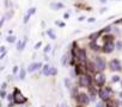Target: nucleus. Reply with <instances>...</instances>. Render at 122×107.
<instances>
[{
	"mask_svg": "<svg viewBox=\"0 0 122 107\" xmlns=\"http://www.w3.org/2000/svg\"><path fill=\"white\" fill-rule=\"evenodd\" d=\"M77 58H78L79 62H81V63L86 62V52H85L84 49H79V51L77 52Z\"/></svg>",
	"mask_w": 122,
	"mask_h": 107,
	"instance_id": "8",
	"label": "nucleus"
},
{
	"mask_svg": "<svg viewBox=\"0 0 122 107\" xmlns=\"http://www.w3.org/2000/svg\"><path fill=\"white\" fill-rule=\"evenodd\" d=\"M120 96H121V97H122V93H120Z\"/></svg>",
	"mask_w": 122,
	"mask_h": 107,
	"instance_id": "36",
	"label": "nucleus"
},
{
	"mask_svg": "<svg viewBox=\"0 0 122 107\" xmlns=\"http://www.w3.org/2000/svg\"><path fill=\"white\" fill-rule=\"evenodd\" d=\"M5 56H6V53H5V52H3V54H1V56H0V59H3V58H4Z\"/></svg>",
	"mask_w": 122,
	"mask_h": 107,
	"instance_id": "34",
	"label": "nucleus"
},
{
	"mask_svg": "<svg viewBox=\"0 0 122 107\" xmlns=\"http://www.w3.org/2000/svg\"><path fill=\"white\" fill-rule=\"evenodd\" d=\"M56 73H57V70H56V69H54V68L50 69V76H55Z\"/></svg>",
	"mask_w": 122,
	"mask_h": 107,
	"instance_id": "21",
	"label": "nucleus"
},
{
	"mask_svg": "<svg viewBox=\"0 0 122 107\" xmlns=\"http://www.w3.org/2000/svg\"><path fill=\"white\" fill-rule=\"evenodd\" d=\"M79 84L81 85V87H90V84H91V78H90V76L89 75H81L80 76V79H79Z\"/></svg>",
	"mask_w": 122,
	"mask_h": 107,
	"instance_id": "4",
	"label": "nucleus"
},
{
	"mask_svg": "<svg viewBox=\"0 0 122 107\" xmlns=\"http://www.w3.org/2000/svg\"><path fill=\"white\" fill-rule=\"evenodd\" d=\"M42 107H44V106H42Z\"/></svg>",
	"mask_w": 122,
	"mask_h": 107,
	"instance_id": "39",
	"label": "nucleus"
},
{
	"mask_svg": "<svg viewBox=\"0 0 122 107\" xmlns=\"http://www.w3.org/2000/svg\"><path fill=\"white\" fill-rule=\"evenodd\" d=\"M107 107H118V101L117 100H111L107 103Z\"/></svg>",
	"mask_w": 122,
	"mask_h": 107,
	"instance_id": "13",
	"label": "nucleus"
},
{
	"mask_svg": "<svg viewBox=\"0 0 122 107\" xmlns=\"http://www.w3.org/2000/svg\"><path fill=\"white\" fill-rule=\"evenodd\" d=\"M55 23H56V24H57V25H60V27H61V28H64V27H65V23H62V22H57V21H56V22H55Z\"/></svg>",
	"mask_w": 122,
	"mask_h": 107,
	"instance_id": "24",
	"label": "nucleus"
},
{
	"mask_svg": "<svg viewBox=\"0 0 122 107\" xmlns=\"http://www.w3.org/2000/svg\"><path fill=\"white\" fill-rule=\"evenodd\" d=\"M78 107H84V106H78Z\"/></svg>",
	"mask_w": 122,
	"mask_h": 107,
	"instance_id": "37",
	"label": "nucleus"
},
{
	"mask_svg": "<svg viewBox=\"0 0 122 107\" xmlns=\"http://www.w3.org/2000/svg\"><path fill=\"white\" fill-rule=\"evenodd\" d=\"M17 71H18V68L15 66V68H13V73H17Z\"/></svg>",
	"mask_w": 122,
	"mask_h": 107,
	"instance_id": "33",
	"label": "nucleus"
},
{
	"mask_svg": "<svg viewBox=\"0 0 122 107\" xmlns=\"http://www.w3.org/2000/svg\"><path fill=\"white\" fill-rule=\"evenodd\" d=\"M30 16H31V15H29V13H26V16H25V18H24V23H26V22H28V19L30 18Z\"/></svg>",
	"mask_w": 122,
	"mask_h": 107,
	"instance_id": "29",
	"label": "nucleus"
},
{
	"mask_svg": "<svg viewBox=\"0 0 122 107\" xmlns=\"http://www.w3.org/2000/svg\"><path fill=\"white\" fill-rule=\"evenodd\" d=\"M6 40H7L10 43H12V42H15V41H16V37H15V36H9Z\"/></svg>",
	"mask_w": 122,
	"mask_h": 107,
	"instance_id": "20",
	"label": "nucleus"
},
{
	"mask_svg": "<svg viewBox=\"0 0 122 107\" xmlns=\"http://www.w3.org/2000/svg\"><path fill=\"white\" fill-rule=\"evenodd\" d=\"M49 51H50V46L48 45V46H47V47L44 48V53H47V52H49Z\"/></svg>",
	"mask_w": 122,
	"mask_h": 107,
	"instance_id": "30",
	"label": "nucleus"
},
{
	"mask_svg": "<svg viewBox=\"0 0 122 107\" xmlns=\"http://www.w3.org/2000/svg\"><path fill=\"white\" fill-rule=\"evenodd\" d=\"M67 59H68V54L66 53V54H64L62 59H61V63H62V65H66V62H67Z\"/></svg>",
	"mask_w": 122,
	"mask_h": 107,
	"instance_id": "17",
	"label": "nucleus"
},
{
	"mask_svg": "<svg viewBox=\"0 0 122 107\" xmlns=\"http://www.w3.org/2000/svg\"><path fill=\"white\" fill-rule=\"evenodd\" d=\"M85 66L84 65H78L77 68H76V73H78V75H85Z\"/></svg>",
	"mask_w": 122,
	"mask_h": 107,
	"instance_id": "11",
	"label": "nucleus"
},
{
	"mask_svg": "<svg viewBox=\"0 0 122 107\" xmlns=\"http://www.w3.org/2000/svg\"><path fill=\"white\" fill-rule=\"evenodd\" d=\"M120 81V77L118 76H114L112 77V82H118Z\"/></svg>",
	"mask_w": 122,
	"mask_h": 107,
	"instance_id": "27",
	"label": "nucleus"
},
{
	"mask_svg": "<svg viewBox=\"0 0 122 107\" xmlns=\"http://www.w3.org/2000/svg\"><path fill=\"white\" fill-rule=\"evenodd\" d=\"M121 85H122V82H121Z\"/></svg>",
	"mask_w": 122,
	"mask_h": 107,
	"instance_id": "38",
	"label": "nucleus"
},
{
	"mask_svg": "<svg viewBox=\"0 0 122 107\" xmlns=\"http://www.w3.org/2000/svg\"><path fill=\"white\" fill-rule=\"evenodd\" d=\"M5 96H6V93H5V90L3 89V90H1V97H5Z\"/></svg>",
	"mask_w": 122,
	"mask_h": 107,
	"instance_id": "32",
	"label": "nucleus"
},
{
	"mask_svg": "<svg viewBox=\"0 0 122 107\" xmlns=\"http://www.w3.org/2000/svg\"><path fill=\"white\" fill-rule=\"evenodd\" d=\"M112 40H114V37H112L111 35H107V36H104V37H103L104 43H107V42H112Z\"/></svg>",
	"mask_w": 122,
	"mask_h": 107,
	"instance_id": "14",
	"label": "nucleus"
},
{
	"mask_svg": "<svg viewBox=\"0 0 122 107\" xmlns=\"http://www.w3.org/2000/svg\"><path fill=\"white\" fill-rule=\"evenodd\" d=\"M116 48H117V49H121V48H122V42H117V43H116Z\"/></svg>",
	"mask_w": 122,
	"mask_h": 107,
	"instance_id": "26",
	"label": "nucleus"
},
{
	"mask_svg": "<svg viewBox=\"0 0 122 107\" xmlns=\"http://www.w3.org/2000/svg\"><path fill=\"white\" fill-rule=\"evenodd\" d=\"M78 101L80 102V103H83V105H87L89 103V101H90V99H89V96L85 94V93H80L79 95H78Z\"/></svg>",
	"mask_w": 122,
	"mask_h": 107,
	"instance_id": "7",
	"label": "nucleus"
},
{
	"mask_svg": "<svg viewBox=\"0 0 122 107\" xmlns=\"http://www.w3.org/2000/svg\"><path fill=\"white\" fill-rule=\"evenodd\" d=\"M62 107H67V105H66V103H64V105H62Z\"/></svg>",
	"mask_w": 122,
	"mask_h": 107,
	"instance_id": "35",
	"label": "nucleus"
},
{
	"mask_svg": "<svg viewBox=\"0 0 122 107\" xmlns=\"http://www.w3.org/2000/svg\"><path fill=\"white\" fill-rule=\"evenodd\" d=\"M93 68H95V71H103L105 69V60L102 59V58H96L93 60Z\"/></svg>",
	"mask_w": 122,
	"mask_h": 107,
	"instance_id": "2",
	"label": "nucleus"
},
{
	"mask_svg": "<svg viewBox=\"0 0 122 107\" xmlns=\"http://www.w3.org/2000/svg\"><path fill=\"white\" fill-rule=\"evenodd\" d=\"M47 34H48V36L50 37V39H53V40H55V34H54V31L51 30V29H48V31H47Z\"/></svg>",
	"mask_w": 122,
	"mask_h": 107,
	"instance_id": "16",
	"label": "nucleus"
},
{
	"mask_svg": "<svg viewBox=\"0 0 122 107\" xmlns=\"http://www.w3.org/2000/svg\"><path fill=\"white\" fill-rule=\"evenodd\" d=\"M90 93H91V95H92V100H95V95H96V89H95V88H92V87H90Z\"/></svg>",
	"mask_w": 122,
	"mask_h": 107,
	"instance_id": "19",
	"label": "nucleus"
},
{
	"mask_svg": "<svg viewBox=\"0 0 122 107\" xmlns=\"http://www.w3.org/2000/svg\"><path fill=\"white\" fill-rule=\"evenodd\" d=\"M111 96V90L109 88H102L99 90V97L103 100V101H107L109 100V97Z\"/></svg>",
	"mask_w": 122,
	"mask_h": 107,
	"instance_id": "3",
	"label": "nucleus"
},
{
	"mask_svg": "<svg viewBox=\"0 0 122 107\" xmlns=\"http://www.w3.org/2000/svg\"><path fill=\"white\" fill-rule=\"evenodd\" d=\"M114 43L112 42H107V43H104V47H103V52L104 53H111L112 51H114Z\"/></svg>",
	"mask_w": 122,
	"mask_h": 107,
	"instance_id": "9",
	"label": "nucleus"
},
{
	"mask_svg": "<svg viewBox=\"0 0 122 107\" xmlns=\"http://www.w3.org/2000/svg\"><path fill=\"white\" fill-rule=\"evenodd\" d=\"M91 48H92V49L98 51V46H97V43H91Z\"/></svg>",
	"mask_w": 122,
	"mask_h": 107,
	"instance_id": "22",
	"label": "nucleus"
},
{
	"mask_svg": "<svg viewBox=\"0 0 122 107\" xmlns=\"http://www.w3.org/2000/svg\"><path fill=\"white\" fill-rule=\"evenodd\" d=\"M50 7L53 10H60V9H64V4H61V3H51Z\"/></svg>",
	"mask_w": 122,
	"mask_h": 107,
	"instance_id": "12",
	"label": "nucleus"
},
{
	"mask_svg": "<svg viewBox=\"0 0 122 107\" xmlns=\"http://www.w3.org/2000/svg\"><path fill=\"white\" fill-rule=\"evenodd\" d=\"M64 18H65V19H68V18H70V13H65V15H64Z\"/></svg>",
	"mask_w": 122,
	"mask_h": 107,
	"instance_id": "31",
	"label": "nucleus"
},
{
	"mask_svg": "<svg viewBox=\"0 0 122 107\" xmlns=\"http://www.w3.org/2000/svg\"><path fill=\"white\" fill-rule=\"evenodd\" d=\"M41 45H42V42H41V41H40V42H37V43L35 45V49H38V48L41 47Z\"/></svg>",
	"mask_w": 122,
	"mask_h": 107,
	"instance_id": "25",
	"label": "nucleus"
},
{
	"mask_svg": "<svg viewBox=\"0 0 122 107\" xmlns=\"http://www.w3.org/2000/svg\"><path fill=\"white\" fill-rule=\"evenodd\" d=\"M109 68L112 71H121V69H122L121 68V64H120V62L117 59H112L110 62V64H109Z\"/></svg>",
	"mask_w": 122,
	"mask_h": 107,
	"instance_id": "6",
	"label": "nucleus"
},
{
	"mask_svg": "<svg viewBox=\"0 0 122 107\" xmlns=\"http://www.w3.org/2000/svg\"><path fill=\"white\" fill-rule=\"evenodd\" d=\"M95 83H96V85L102 87V85L105 83V76H104L103 73H101V72L96 73V75H95Z\"/></svg>",
	"mask_w": 122,
	"mask_h": 107,
	"instance_id": "5",
	"label": "nucleus"
},
{
	"mask_svg": "<svg viewBox=\"0 0 122 107\" xmlns=\"http://www.w3.org/2000/svg\"><path fill=\"white\" fill-rule=\"evenodd\" d=\"M41 63H34V64H31V65H29V68H28V71L29 72H32V71H35L36 69H40L41 68Z\"/></svg>",
	"mask_w": 122,
	"mask_h": 107,
	"instance_id": "10",
	"label": "nucleus"
},
{
	"mask_svg": "<svg viewBox=\"0 0 122 107\" xmlns=\"http://www.w3.org/2000/svg\"><path fill=\"white\" fill-rule=\"evenodd\" d=\"M13 101L15 103H18V105H23L26 102V97L18 90V89H15V94H13Z\"/></svg>",
	"mask_w": 122,
	"mask_h": 107,
	"instance_id": "1",
	"label": "nucleus"
},
{
	"mask_svg": "<svg viewBox=\"0 0 122 107\" xmlns=\"http://www.w3.org/2000/svg\"><path fill=\"white\" fill-rule=\"evenodd\" d=\"M65 85H66L67 88H70V87H71V84H70V79H67V78L65 79Z\"/></svg>",
	"mask_w": 122,
	"mask_h": 107,
	"instance_id": "23",
	"label": "nucleus"
},
{
	"mask_svg": "<svg viewBox=\"0 0 122 107\" xmlns=\"http://www.w3.org/2000/svg\"><path fill=\"white\" fill-rule=\"evenodd\" d=\"M35 11H36V10L32 7V9H30V10L28 11V13H29V15H32V13H35Z\"/></svg>",
	"mask_w": 122,
	"mask_h": 107,
	"instance_id": "28",
	"label": "nucleus"
},
{
	"mask_svg": "<svg viewBox=\"0 0 122 107\" xmlns=\"http://www.w3.org/2000/svg\"><path fill=\"white\" fill-rule=\"evenodd\" d=\"M43 75H46V76H50V68H49L48 65L44 66V69H43Z\"/></svg>",
	"mask_w": 122,
	"mask_h": 107,
	"instance_id": "15",
	"label": "nucleus"
},
{
	"mask_svg": "<svg viewBox=\"0 0 122 107\" xmlns=\"http://www.w3.org/2000/svg\"><path fill=\"white\" fill-rule=\"evenodd\" d=\"M25 73H26V71H25L24 69H22V70H20V75H19L20 79H24V78H25Z\"/></svg>",
	"mask_w": 122,
	"mask_h": 107,
	"instance_id": "18",
	"label": "nucleus"
}]
</instances>
